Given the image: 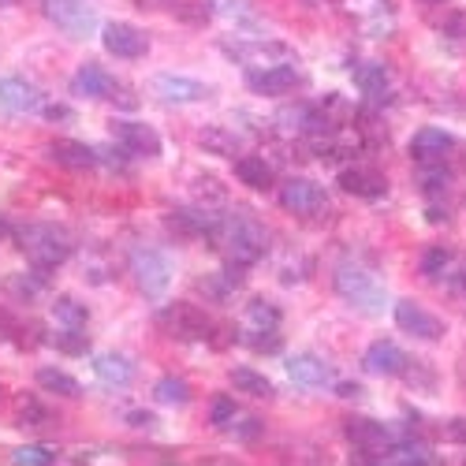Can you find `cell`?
<instances>
[{
    "instance_id": "obj_1",
    "label": "cell",
    "mask_w": 466,
    "mask_h": 466,
    "mask_svg": "<svg viewBox=\"0 0 466 466\" xmlns=\"http://www.w3.org/2000/svg\"><path fill=\"white\" fill-rule=\"evenodd\" d=\"M209 247L224 254L231 268H250L268 250V228L258 224L250 213H224L209 228Z\"/></svg>"
},
{
    "instance_id": "obj_2",
    "label": "cell",
    "mask_w": 466,
    "mask_h": 466,
    "mask_svg": "<svg viewBox=\"0 0 466 466\" xmlns=\"http://www.w3.org/2000/svg\"><path fill=\"white\" fill-rule=\"evenodd\" d=\"M15 243L30 258V265L46 268V273H53L71 258V236L60 224H26L15 231Z\"/></svg>"
},
{
    "instance_id": "obj_3",
    "label": "cell",
    "mask_w": 466,
    "mask_h": 466,
    "mask_svg": "<svg viewBox=\"0 0 466 466\" xmlns=\"http://www.w3.org/2000/svg\"><path fill=\"white\" fill-rule=\"evenodd\" d=\"M332 284H336V295L347 299V306H355L359 314H366V318H380L388 309L384 284L370 273V268H362V265H339Z\"/></svg>"
},
{
    "instance_id": "obj_4",
    "label": "cell",
    "mask_w": 466,
    "mask_h": 466,
    "mask_svg": "<svg viewBox=\"0 0 466 466\" xmlns=\"http://www.w3.org/2000/svg\"><path fill=\"white\" fill-rule=\"evenodd\" d=\"M236 64H243L247 71H261V67H284V64H299L295 49L284 42H268V37H243V42H224L220 46Z\"/></svg>"
},
{
    "instance_id": "obj_5",
    "label": "cell",
    "mask_w": 466,
    "mask_h": 466,
    "mask_svg": "<svg viewBox=\"0 0 466 466\" xmlns=\"http://www.w3.org/2000/svg\"><path fill=\"white\" fill-rule=\"evenodd\" d=\"M343 437L359 451V459H366V462H388V455H392V448H396L388 425H380L373 418H347L343 421Z\"/></svg>"
},
{
    "instance_id": "obj_6",
    "label": "cell",
    "mask_w": 466,
    "mask_h": 466,
    "mask_svg": "<svg viewBox=\"0 0 466 466\" xmlns=\"http://www.w3.org/2000/svg\"><path fill=\"white\" fill-rule=\"evenodd\" d=\"M157 325L172 336V339H183V343H194V339H206L213 332V321L202 306L194 302H168L161 314H157Z\"/></svg>"
},
{
    "instance_id": "obj_7",
    "label": "cell",
    "mask_w": 466,
    "mask_h": 466,
    "mask_svg": "<svg viewBox=\"0 0 466 466\" xmlns=\"http://www.w3.org/2000/svg\"><path fill=\"white\" fill-rule=\"evenodd\" d=\"M280 206L299 220H321L329 213V194L314 179H288L280 187Z\"/></svg>"
},
{
    "instance_id": "obj_8",
    "label": "cell",
    "mask_w": 466,
    "mask_h": 466,
    "mask_svg": "<svg viewBox=\"0 0 466 466\" xmlns=\"http://www.w3.org/2000/svg\"><path fill=\"white\" fill-rule=\"evenodd\" d=\"M131 277H135L142 295L161 299L168 291V284H172V265H168V258L161 250L142 247V250L131 254Z\"/></svg>"
},
{
    "instance_id": "obj_9",
    "label": "cell",
    "mask_w": 466,
    "mask_h": 466,
    "mask_svg": "<svg viewBox=\"0 0 466 466\" xmlns=\"http://www.w3.org/2000/svg\"><path fill=\"white\" fill-rule=\"evenodd\" d=\"M42 12L49 23H56L71 37H90L97 26L94 8H86L83 0H42Z\"/></svg>"
},
{
    "instance_id": "obj_10",
    "label": "cell",
    "mask_w": 466,
    "mask_h": 466,
    "mask_svg": "<svg viewBox=\"0 0 466 466\" xmlns=\"http://www.w3.org/2000/svg\"><path fill=\"white\" fill-rule=\"evenodd\" d=\"M392 318H396V325H400L407 336H418V339H441V336L448 332V325H444L437 314H430V309L418 306V302H410V299H403V302L392 306Z\"/></svg>"
},
{
    "instance_id": "obj_11",
    "label": "cell",
    "mask_w": 466,
    "mask_h": 466,
    "mask_svg": "<svg viewBox=\"0 0 466 466\" xmlns=\"http://www.w3.org/2000/svg\"><path fill=\"white\" fill-rule=\"evenodd\" d=\"M101 42L112 56H120V60H138V56L149 53V37L131 23H108L101 30Z\"/></svg>"
},
{
    "instance_id": "obj_12",
    "label": "cell",
    "mask_w": 466,
    "mask_h": 466,
    "mask_svg": "<svg viewBox=\"0 0 466 466\" xmlns=\"http://www.w3.org/2000/svg\"><path fill=\"white\" fill-rule=\"evenodd\" d=\"M149 94L161 97L165 105H194V101H202L209 90L198 79H187V75H153Z\"/></svg>"
},
{
    "instance_id": "obj_13",
    "label": "cell",
    "mask_w": 466,
    "mask_h": 466,
    "mask_svg": "<svg viewBox=\"0 0 466 466\" xmlns=\"http://www.w3.org/2000/svg\"><path fill=\"white\" fill-rule=\"evenodd\" d=\"M302 83V75L295 64H284V67H261V71H247V86L261 97H284L291 94L295 86Z\"/></svg>"
},
{
    "instance_id": "obj_14",
    "label": "cell",
    "mask_w": 466,
    "mask_h": 466,
    "mask_svg": "<svg viewBox=\"0 0 466 466\" xmlns=\"http://www.w3.org/2000/svg\"><path fill=\"white\" fill-rule=\"evenodd\" d=\"M455 149V138L444 131V127H421L414 138H410V157L418 165H437L444 161L448 153Z\"/></svg>"
},
{
    "instance_id": "obj_15",
    "label": "cell",
    "mask_w": 466,
    "mask_h": 466,
    "mask_svg": "<svg viewBox=\"0 0 466 466\" xmlns=\"http://www.w3.org/2000/svg\"><path fill=\"white\" fill-rule=\"evenodd\" d=\"M339 187L347 194H355V198H384L388 179L370 165H351V168L339 172Z\"/></svg>"
},
{
    "instance_id": "obj_16",
    "label": "cell",
    "mask_w": 466,
    "mask_h": 466,
    "mask_svg": "<svg viewBox=\"0 0 466 466\" xmlns=\"http://www.w3.org/2000/svg\"><path fill=\"white\" fill-rule=\"evenodd\" d=\"M116 138H120V149L127 157H157L161 153L157 131L146 127V124H120L116 127Z\"/></svg>"
},
{
    "instance_id": "obj_17",
    "label": "cell",
    "mask_w": 466,
    "mask_h": 466,
    "mask_svg": "<svg viewBox=\"0 0 466 466\" xmlns=\"http://www.w3.org/2000/svg\"><path fill=\"white\" fill-rule=\"evenodd\" d=\"M49 157H53L60 168H71V172H90V168L101 161L97 149L75 142V138H56V142L49 146Z\"/></svg>"
},
{
    "instance_id": "obj_18",
    "label": "cell",
    "mask_w": 466,
    "mask_h": 466,
    "mask_svg": "<svg viewBox=\"0 0 466 466\" xmlns=\"http://www.w3.org/2000/svg\"><path fill=\"white\" fill-rule=\"evenodd\" d=\"M0 105L8 112H34V108H42V90L19 79V75H12V79H0Z\"/></svg>"
},
{
    "instance_id": "obj_19",
    "label": "cell",
    "mask_w": 466,
    "mask_h": 466,
    "mask_svg": "<svg viewBox=\"0 0 466 466\" xmlns=\"http://www.w3.org/2000/svg\"><path fill=\"white\" fill-rule=\"evenodd\" d=\"M71 94H75V97H108V94H116V79H112V75H108L105 67L86 64V67L75 71V79H71Z\"/></svg>"
},
{
    "instance_id": "obj_20",
    "label": "cell",
    "mask_w": 466,
    "mask_h": 466,
    "mask_svg": "<svg viewBox=\"0 0 466 466\" xmlns=\"http://www.w3.org/2000/svg\"><path fill=\"white\" fill-rule=\"evenodd\" d=\"M403 366H407V359H403V351L396 343H388V339L370 343V351H366V370L370 373H377V377H400Z\"/></svg>"
},
{
    "instance_id": "obj_21",
    "label": "cell",
    "mask_w": 466,
    "mask_h": 466,
    "mask_svg": "<svg viewBox=\"0 0 466 466\" xmlns=\"http://www.w3.org/2000/svg\"><path fill=\"white\" fill-rule=\"evenodd\" d=\"M421 277L430 280V284H448V280H455V273H459V258L448 250V247H430L421 254Z\"/></svg>"
},
{
    "instance_id": "obj_22",
    "label": "cell",
    "mask_w": 466,
    "mask_h": 466,
    "mask_svg": "<svg viewBox=\"0 0 466 466\" xmlns=\"http://www.w3.org/2000/svg\"><path fill=\"white\" fill-rule=\"evenodd\" d=\"M288 377L299 380L302 388H325V384H332V370L318 355H295V359H288Z\"/></svg>"
},
{
    "instance_id": "obj_23",
    "label": "cell",
    "mask_w": 466,
    "mask_h": 466,
    "mask_svg": "<svg viewBox=\"0 0 466 466\" xmlns=\"http://www.w3.org/2000/svg\"><path fill=\"white\" fill-rule=\"evenodd\" d=\"M94 373H97V380H105L108 388H124V384H131L135 366H131L127 355L108 351V355H97V359H94Z\"/></svg>"
},
{
    "instance_id": "obj_24",
    "label": "cell",
    "mask_w": 466,
    "mask_h": 466,
    "mask_svg": "<svg viewBox=\"0 0 466 466\" xmlns=\"http://www.w3.org/2000/svg\"><path fill=\"white\" fill-rule=\"evenodd\" d=\"M236 176L250 190H268V187H273V179H277L273 176V165H268L265 157H239L236 161Z\"/></svg>"
},
{
    "instance_id": "obj_25",
    "label": "cell",
    "mask_w": 466,
    "mask_h": 466,
    "mask_svg": "<svg viewBox=\"0 0 466 466\" xmlns=\"http://www.w3.org/2000/svg\"><path fill=\"white\" fill-rule=\"evenodd\" d=\"M34 380L42 384L49 396H64V400H79V396H83L79 380H75V377H67L64 370H53V366H42V370L34 373Z\"/></svg>"
},
{
    "instance_id": "obj_26",
    "label": "cell",
    "mask_w": 466,
    "mask_h": 466,
    "mask_svg": "<svg viewBox=\"0 0 466 466\" xmlns=\"http://www.w3.org/2000/svg\"><path fill=\"white\" fill-rule=\"evenodd\" d=\"M231 384H236L243 396L273 400V380H268L265 373H258V370H250V366H236V370H231Z\"/></svg>"
},
{
    "instance_id": "obj_27",
    "label": "cell",
    "mask_w": 466,
    "mask_h": 466,
    "mask_svg": "<svg viewBox=\"0 0 466 466\" xmlns=\"http://www.w3.org/2000/svg\"><path fill=\"white\" fill-rule=\"evenodd\" d=\"M198 146L209 149V153H220V157H236L243 142H239L236 131H228V127H220V124H209V127L198 135Z\"/></svg>"
},
{
    "instance_id": "obj_28",
    "label": "cell",
    "mask_w": 466,
    "mask_h": 466,
    "mask_svg": "<svg viewBox=\"0 0 466 466\" xmlns=\"http://www.w3.org/2000/svg\"><path fill=\"white\" fill-rule=\"evenodd\" d=\"M355 83L370 101L388 97V67L384 64H362V67H355Z\"/></svg>"
},
{
    "instance_id": "obj_29",
    "label": "cell",
    "mask_w": 466,
    "mask_h": 466,
    "mask_svg": "<svg viewBox=\"0 0 466 466\" xmlns=\"http://www.w3.org/2000/svg\"><path fill=\"white\" fill-rule=\"evenodd\" d=\"M280 329V309L265 299H254L247 306V332H277Z\"/></svg>"
},
{
    "instance_id": "obj_30",
    "label": "cell",
    "mask_w": 466,
    "mask_h": 466,
    "mask_svg": "<svg viewBox=\"0 0 466 466\" xmlns=\"http://www.w3.org/2000/svg\"><path fill=\"white\" fill-rule=\"evenodd\" d=\"M414 183H418L421 194H444V190L451 187V172H448L444 161H437V165H418Z\"/></svg>"
},
{
    "instance_id": "obj_31",
    "label": "cell",
    "mask_w": 466,
    "mask_h": 466,
    "mask_svg": "<svg viewBox=\"0 0 466 466\" xmlns=\"http://www.w3.org/2000/svg\"><path fill=\"white\" fill-rule=\"evenodd\" d=\"M153 396H157V403L183 407V403L190 400V388H187V380H179V377H161L157 384H153Z\"/></svg>"
},
{
    "instance_id": "obj_32",
    "label": "cell",
    "mask_w": 466,
    "mask_h": 466,
    "mask_svg": "<svg viewBox=\"0 0 466 466\" xmlns=\"http://www.w3.org/2000/svg\"><path fill=\"white\" fill-rule=\"evenodd\" d=\"M53 318L60 321V329H83L86 325V306L83 302H75V299H56V306H53Z\"/></svg>"
},
{
    "instance_id": "obj_33",
    "label": "cell",
    "mask_w": 466,
    "mask_h": 466,
    "mask_svg": "<svg viewBox=\"0 0 466 466\" xmlns=\"http://www.w3.org/2000/svg\"><path fill=\"white\" fill-rule=\"evenodd\" d=\"M46 288H49V273H46V268H37V273H26V277H19V280H8V291L19 295V299H37Z\"/></svg>"
},
{
    "instance_id": "obj_34",
    "label": "cell",
    "mask_w": 466,
    "mask_h": 466,
    "mask_svg": "<svg viewBox=\"0 0 466 466\" xmlns=\"http://www.w3.org/2000/svg\"><path fill=\"white\" fill-rule=\"evenodd\" d=\"M12 462H19V466H49V462H56V451L42 448V444H26V448L12 451Z\"/></svg>"
},
{
    "instance_id": "obj_35",
    "label": "cell",
    "mask_w": 466,
    "mask_h": 466,
    "mask_svg": "<svg viewBox=\"0 0 466 466\" xmlns=\"http://www.w3.org/2000/svg\"><path fill=\"white\" fill-rule=\"evenodd\" d=\"M53 343L60 347L64 355H71V359H75V355H86V351H90V339L83 336V329H60Z\"/></svg>"
},
{
    "instance_id": "obj_36",
    "label": "cell",
    "mask_w": 466,
    "mask_h": 466,
    "mask_svg": "<svg viewBox=\"0 0 466 466\" xmlns=\"http://www.w3.org/2000/svg\"><path fill=\"white\" fill-rule=\"evenodd\" d=\"M231 418H236V400H231V396H217L213 400V410H209V421L217 425V430H228Z\"/></svg>"
},
{
    "instance_id": "obj_37",
    "label": "cell",
    "mask_w": 466,
    "mask_h": 466,
    "mask_svg": "<svg viewBox=\"0 0 466 466\" xmlns=\"http://www.w3.org/2000/svg\"><path fill=\"white\" fill-rule=\"evenodd\" d=\"M444 37H448L455 49H466V12H455V15L444 23Z\"/></svg>"
},
{
    "instance_id": "obj_38",
    "label": "cell",
    "mask_w": 466,
    "mask_h": 466,
    "mask_svg": "<svg viewBox=\"0 0 466 466\" xmlns=\"http://www.w3.org/2000/svg\"><path fill=\"white\" fill-rule=\"evenodd\" d=\"M213 5H224L220 12L228 19H239V23H254V8L247 5V0H213Z\"/></svg>"
},
{
    "instance_id": "obj_39",
    "label": "cell",
    "mask_w": 466,
    "mask_h": 466,
    "mask_svg": "<svg viewBox=\"0 0 466 466\" xmlns=\"http://www.w3.org/2000/svg\"><path fill=\"white\" fill-rule=\"evenodd\" d=\"M247 347H254L261 355H273L280 347V336L277 332H247Z\"/></svg>"
},
{
    "instance_id": "obj_40",
    "label": "cell",
    "mask_w": 466,
    "mask_h": 466,
    "mask_svg": "<svg viewBox=\"0 0 466 466\" xmlns=\"http://www.w3.org/2000/svg\"><path fill=\"white\" fill-rule=\"evenodd\" d=\"M441 437L451 441V444H466V418H451L441 425Z\"/></svg>"
},
{
    "instance_id": "obj_41",
    "label": "cell",
    "mask_w": 466,
    "mask_h": 466,
    "mask_svg": "<svg viewBox=\"0 0 466 466\" xmlns=\"http://www.w3.org/2000/svg\"><path fill=\"white\" fill-rule=\"evenodd\" d=\"M231 437L236 441H258L261 437V421L258 418H243V425L239 430H231Z\"/></svg>"
},
{
    "instance_id": "obj_42",
    "label": "cell",
    "mask_w": 466,
    "mask_h": 466,
    "mask_svg": "<svg viewBox=\"0 0 466 466\" xmlns=\"http://www.w3.org/2000/svg\"><path fill=\"white\" fill-rule=\"evenodd\" d=\"M127 421H131V425H142V430H146V425H153V414H149V410H131Z\"/></svg>"
},
{
    "instance_id": "obj_43",
    "label": "cell",
    "mask_w": 466,
    "mask_h": 466,
    "mask_svg": "<svg viewBox=\"0 0 466 466\" xmlns=\"http://www.w3.org/2000/svg\"><path fill=\"white\" fill-rule=\"evenodd\" d=\"M15 332V325H12V318L5 314V309H0V339H5V336H12Z\"/></svg>"
},
{
    "instance_id": "obj_44",
    "label": "cell",
    "mask_w": 466,
    "mask_h": 466,
    "mask_svg": "<svg viewBox=\"0 0 466 466\" xmlns=\"http://www.w3.org/2000/svg\"><path fill=\"white\" fill-rule=\"evenodd\" d=\"M339 396H343V400H351V396H359V384H339Z\"/></svg>"
},
{
    "instance_id": "obj_45",
    "label": "cell",
    "mask_w": 466,
    "mask_h": 466,
    "mask_svg": "<svg viewBox=\"0 0 466 466\" xmlns=\"http://www.w3.org/2000/svg\"><path fill=\"white\" fill-rule=\"evenodd\" d=\"M138 5H146V8H149V12H157V8H161V5H165V0H138Z\"/></svg>"
},
{
    "instance_id": "obj_46",
    "label": "cell",
    "mask_w": 466,
    "mask_h": 466,
    "mask_svg": "<svg viewBox=\"0 0 466 466\" xmlns=\"http://www.w3.org/2000/svg\"><path fill=\"white\" fill-rule=\"evenodd\" d=\"M0 236H8V220L5 217H0Z\"/></svg>"
},
{
    "instance_id": "obj_47",
    "label": "cell",
    "mask_w": 466,
    "mask_h": 466,
    "mask_svg": "<svg viewBox=\"0 0 466 466\" xmlns=\"http://www.w3.org/2000/svg\"><path fill=\"white\" fill-rule=\"evenodd\" d=\"M421 5H448V0H421Z\"/></svg>"
},
{
    "instance_id": "obj_48",
    "label": "cell",
    "mask_w": 466,
    "mask_h": 466,
    "mask_svg": "<svg viewBox=\"0 0 466 466\" xmlns=\"http://www.w3.org/2000/svg\"><path fill=\"white\" fill-rule=\"evenodd\" d=\"M8 5H12V0H0V8H8Z\"/></svg>"
}]
</instances>
